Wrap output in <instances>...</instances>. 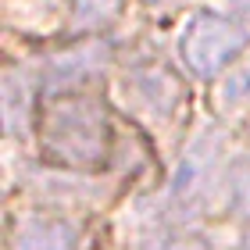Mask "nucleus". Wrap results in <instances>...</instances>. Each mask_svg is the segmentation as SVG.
I'll return each mask as SVG.
<instances>
[{"instance_id":"obj_1","label":"nucleus","mask_w":250,"mask_h":250,"mask_svg":"<svg viewBox=\"0 0 250 250\" xmlns=\"http://www.w3.org/2000/svg\"><path fill=\"white\" fill-rule=\"evenodd\" d=\"M40 146L61 172H97L111 157V115L93 93L50 97L40 115Z\"/></svg>"},{"instance_id":"obj_2","label":"nucleus","mask_w":250,"mask_h":250,"mask_svg":"<svg viewBox=\"0 0 250 250\" xmlns=\"http://www.w3.org/2000/svg\"><path fill=\"white\" fill-rule=\"evenodd\" d=\"M225 175H229L225 132L218 125H208L183 146L172 175H168V189H165L168 218L186 222L204 214L218 197H225Z\"/></svg>"},{"instance_id":"obj_3","label":"nucleus","mask_w":250,"mask_h":250,"mask_svg":"<svg viewBox=\"0 0 250 250\" xmlns=\"http://www.w3.org/2000/svg\"><path fill=\"white\" fill-rule=\"evenodd\" d=\"M118 104L150 132L175 129L186 111V89L165 61H136L118 75Z\"/></svg>"},{"instance_id":"obj_4","label":"nucleus","mask_w":250,"mask_h":250,"mask_svg":"<svg viewBox=\"0 0 250 250\" xmlns=\"http://www.w3.org/2000/svg\"><path fill=\"white\" fill-rule=\"evenodd\" d=\"M250 47V29L240 18L218 15V11H197L183 32H179V61L193 79H214L243 58Z\"/></svg>"},{"instance_id":"obj_5","label":"nucleus","mask_w":250,"mask_h":250,"mask_svg":"<svg viewBox=\"0 0 250 250\" xmlns=\"http://www.w3.org/2000/svg\"><path fill=\"white\" fill-rule=\"evenodd\" d=\"M104 72H107V47L89 40V43H79V47L50 58L47 72H43V86L50 89V97L86 93V83H93Z\"/></svg>"},{"instance_id":"obj_6","label":"nucleus","mask_w":250,"mask_h":250,"mask_svg":"<svg viewBox=\"0 0 250 250\" xmlns=\"http://www.w3.org/2000/svg\"><path fill=\"white\" fill-rule=\"evenodd\" d=\"M11 250H83V225L54 211L25 214L11 236Z\"/></svg>"},{"instance_id":"obj_7","label":"nucleus","mask_w":250,"mask_h":250,"mask_svg":"<svg viewBox=\"0 0 250 250\" xmlns=\"http://www.w3.org/2000/svg\"><path fill=\"white\" fill-rule=\"evenodd\" d=\"M36 86H40V79L29 64H7L4 68V83H0V89H4V129L15 140L32 129Z\"/></svg>"},{"instance_id":"obj_8","label":"nucleus","mask_w":250,"mask_h":250,"mask_svg":"<svg viewBox=\"0 0 250 250\" xmlns=\"http://www.w3.org/2000/svg\"><path fill=\"white\" fill-rule=\"evenodd\" d=\"M214 104L225 115H240L250 107V58H240L222 75L218 89H214Z\"/></svg>"},{"instance_id":"obj_9","label":"nucleus","mask_w":250,"mask_h":250,"mask_svg":"<svg viewBox=\"0 0 250 250\" xmlns=\"http://www.w3.org/2000/svg\"><path fill=\"white\" fill-rule=\"evenodd\" d=\"M222 204L229 208V214L250 222V150L236 154L229 161V175H225V197Z\"/></svg>"},{"instance_id":"obj_10","label":"nucleus","mask_w":250,"mask_h":250,"mask_svg":"<svg viewBox=\"0 0 250 250\" xmlns=\"http://www.w3.org/2000/svg\"><path fill=\"white\" fill-rule=\"evenodd\" d=\"M68 4H72L75 32H97V29H107L122 15L125 0H68Z\"/></svg>"},{"instance_id":"obj_11","label":"nucleus","mask_w":250,"mask_h":250,"mask_svg":"<svg viewBox=\"0 0 250 250\" xmlns=\"http://www.w3.org/2000/svg\"><path fill=\"white\" fill-rule=\"evenodd\" d=\"M232 11L240 21H250V0H232Z\"/></svg>"},{"instance_id":"obj_12","label":"nucleus","mask_w":250,"mask_h":250,"mask_svg":"<svg viewBox=\"0 0 250 250\" xmlns=\"http://www.w3.org/2000/svg\"><path fill=\"white\" fill-rule=\"evenodd\" d=\"M232 250H250V225L243 229V236H240V240L232 243Z\"/></svg>"},{"instance_id":"obj_13","label":"nucleus","mask_w":250,"mask_h":250,"mask_svg":"<svg viewBox=\"0 0 250 250\" xmlns=\"http://www.w3.org/2000/svg\"><path fill=\"white\" fill-rule=\"evenodd\" d=\"M146 4H161V7H175V4H186V0H146Z\"/></svg>"},{"instance_id":"obj_14","label":"nucleus","mask_w":250,"mask_h":250,"mask_svg":"<svg viewBox=\"0 0 250 250\" xmlns=\"http://www.w3.org/2000/svg\"><path fill=\"white\" fill-rule=\"evenodd\" d=\"M11 4H18V0H11ZM32 4H54V0H32Z\"/></svg>"}]
</instances>
